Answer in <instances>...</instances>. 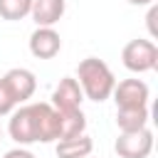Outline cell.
<instances>
[{
    "instance_id": "cell-12",
    "label": "cell",
    "mask_w": 158,
    "mask_h": 158,
    "mask_svg": "<svg viewBox=\"0 0 158 158\" xmlns=\"http://www.w3.org/2000/svg\"><path fill=\"white\" fill-rule=\"evenodd\" d=\"M62 128H59V141H69V138H79L86 131V116L81 109L69 111V114H59Z\"/></svg>"
},
{
    "instance_id": "cell-2",
    "label": "cell",
    "mask_w": 158,
    "mask_h": 158,
    "mask_svg": "<svg viewBox=\"0 0 158 158\" xmlns=\"http://www.w3.org/2000/svg\"><path fill=\"white\" fill-rule=\"evenodd\" d=\"M77 81L81 86V94L91 101H106L116 86L114 72L109 64L99 57H86L77 67Z\"/></svg>"
},
{
    "instance_id": "cell-3",
    "label": "cell",
    "mask_w": 158,
    "mask_h": 158,
    "mask_svg": "<svg viewBox=\"0 0 158 158\" xmlns=\"http://www.w3.org/2000/svg\"><path fill=\"white\" fill-rule=\"evenodd\" d=\"M121 62L128 72H151L158 67V47L151 40H131L121 52Z\"/></svg>"
},
{
    "instance_id": "cell-14",
    "label": "cell",
    "mask_w": 158,
    "mask_h": 158,
    "mask_svg": "<svg viewBox=\"0 0 158 158\" xmlns=\"http://www.w3.org/2000/svg\"><path fill=\"white\" fill-rule=\"evenodd\" d=\"M15 106H17V101L12 99L10 89L5 86V81H2V77H0V116L12 114V109H15Z\"/></svg>"
},
{
    "instance_id": "cell-13",
    "label": "cell",
    "mask_w": 158,
    "mask_h": 158,
    "mask_svg": "<svg viewBox=\"0 0 158 158\" xmlns=\"http://www.w3.org/2000/svg\"><path fill=\"white\" fill-rule=\"evenodd\" d=\"M32 10V0H0V17L2 20H22Z\"/></svg>"
},
{
    "instance_id": "cell-5",
    "label": "cell",
    "mask_w": 158,
    "mask_h": 158,
    "mask_svg": "<svg viewBox=\"0 0 158 158\" xmlns=\"http://www.w3.org/2000/svg\"><path fill=\"white\" fill-rule=\"evenodd\" d=\"M118 158H148L153 151V131L141 128L133 133H121L114 143Z\"/></svg>"
},
{
    "instance_id": "cell-4",
    "label": "cell",
    "mask_w": 158,
    "mask_h": 158,
    "mask_svg": "<svg viewBox=\"0 0 158 158\" xmlns=\"http://www.w3.org/2000/svg\"><path fill=\"white\" fill-rule=\"evenodd\" d=\"M114 101H116V109H143L148 106V84L141 81V79H123L114 86Z\"/></svg>"
},
{
    "instance_id": "cell-9",
    "label": "cell",
    "mask_w": 158,
    "mask_h": 158,
    "mask_svg": "<svg viewBox=\"0 0 158 158\" xmlns=\"http://www.w3.org/2000/svg\"><path fill=\"white\" fill-rule=\"evenodd\" d=\"M67 7V0H32V20L37 22V27H52L54 22L62 20Z\"/></svg>"
},
{
    "instance_id": "cell-11",
    "label": "cell",
    "mask_w": 158,
    "mask_h": 158,
    "mask_svg": "<svg viewBox=\"0 0 158 158\" xmlns=\"http://www.w3.org/2000/svg\"><path fill=\"white\" fill-rule=\"evenodd\" d=\"M94 151V141L84 133L79 138L57 141V158H89Z\"/></svg>"
},
{
    "instance_id": "cell-6",
    "label": "cell",
    "mask_w": 158,
    "mask_h": 158,
    "mask_svg": "<svg viewBox=\"0 0 158 158\" xmlns=\"http://www.w3.org/2000/svg\"><path fill=\"white\" fill-rule=\"evenodd\" d=\"M81 99H84V94H81V86L74 77L59 79V84L52 91V106L57 114H69V111L81 109Z\"/></svg>"
},
{
    "instance_id": "cell-15",
    "label": "cell",
    "mask_w": 158,
    "mask_h": 158,
    "mask_svg": "<svg viewBox=\"0 0 158 158\" xmlns=\"http://www.w3.org/2000/svg\"><path fill=\"white\" fill-rule=\"evenodd\" d=\"M2 158H35V153L27 151V148H12V151H7Z\"/></svg>"
},
{
    "instance_id": "cell-10",
    "label": "cell",
    "mask_w": 158,
    "mask_h": 158,
    "mask_svg": "<svg viewBox=\"0 0 158 158\" xmlns=\"http://www.w3.org/2000/svg\"><path fill=\"white\" fill-rule=\"evenodd\" d=\"M116 126L121 133L148 128V106L143 109H116Z\"/></svg>"
},
{
    "instance_id": "cell-1",
    "label": "cell",
    "mask_w": 158,
    "mask_h": 158,
    "mask_svg": "<svg viewBox=\"0 0 158 158\" xmlns=\"http://www.w3.org/2000/svg\"><path fill=\"white\" fill-rule=\"evenodd\" d=\"M59 128H62L59 114L47 101L20 106L17 111H12L10 123H7L10 138L15 143H20V146L59 141Z\"/></svg>"
},
{
    "instance_id": "cell-17",
    "label": "cell",
    "mask_w": 158,
    "mask_h": 158,
    "mask_svg": "<svg viewBox=\"0 0 158 158\" xmlns=\"http://www.w3.org/2000/svg\"><path fill=\"white\" fill-rule=\"evenodd\" d=\"M126 2H131V5H138V7H141V5H153L156 0H126Z\"/></svg>"
},
{
    "instance_id": "cell-7",
    "label": "cell",
    "mask_w": 158,
    "mask_h": 158,
    "mask_svg": "<svg viewBox=\"0 0 158 158\" xmlns=\"http://www.w3.org/2000/svg\"><path fill=\"white\" fill-rule=\"evenodd\" d=\"M62 49V37L57 35L54 27H37L30 35V52L37 59H52Z\"/></svg>"
},
{
    "instance_id": "cell-16",
    "label": "cell",
    "mask_w": 158,
    "mask_h": 158,
    "mask_svg": "<svg viewBox=\"0 0 158 158\" xmlns=\"http://www.w3.org/2000/svg\"><path fill=\"white\" fill-rule=\"evenodd\" d=\"M156 15H158V7L151 5V12H148V30H151L153 37H156Z\"/></svg>"
},
{
    "instance_id": "cell-8",
    "label": "cell",
    "mask_w": 158,
    "mask_h": 158,
    "mask_svg": "<svg viewBox=\"0 0 158 158\" xmlns=\"http://www.w3.org/2000/svg\"><path fill=\"white\" fill-rule=\"evenodd\" d=\"M2 81H5V86L10 89V94H12V99H15L17 104L27 101V99L35 94V89H37V79H35V74H32L30 69H25V67H15V69H10V72L2 77Z\"/></svg>"
}]
</instances>
